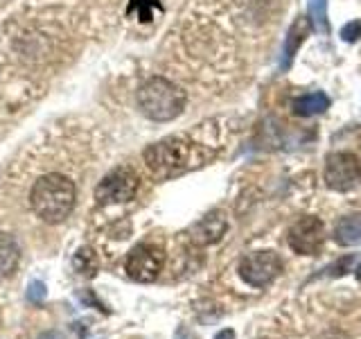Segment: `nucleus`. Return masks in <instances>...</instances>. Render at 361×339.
Masks as SVG:
<instances>
[{"label":"nucleus","instance_id":"14","mask_svg":"<svg viewBox=\"0 0 361 339\" xmlns=\"http://www.w3.org/2000/svg\"><path fill=\"white\" fill-rule=\"evenodd\" d=\"M310 23L319 34H330V18H327V0H307Z\"/></svg>","mask_w":361,"mask_h":339},{"label":"nucleus","instance_id":"19","mask_svg":"<svg viewBox=\"0 0 361 339\" xmlns=\"http://www.w3.org/2000/svg\"><path fill=\"white\" fill-rule=\"evenodd\" d=\"M43 297H45V285H43V282H39V280L30 282L27 299H30L32 303H41V301H43Z\"/></svg>","mask_w":361,"mask_h":339},{"label":"nucleus","instance_id":"4","mask_svg":"<svg viewBox=\"0 0 361 339\" xmlns=\"http://www.w3.org/2000/svg\"><path fill=\"white\" fill-rule=\"evenodd\" d=\"M140 188V177L135 174L131 167H116L99 181L95 188V199L99 206H109V203H124L135 197Z\"/></svg>","mask_w":361,"mask_h":339},{"label":"nucleus","instance_id":"20","mask_svg":"<svg viewBox=\"0 0 361 339\" xmlns=\"http://www.w3.org/2000/svg\"><path fill=\"white\" fill-rule=\"evenodd\" d=\"M39 339H66L61 333H56V331H48V333H43Z\"/></svg>","mask_w":361,"mask_h":339},{"label":"nucleus","instance_id":"15","mask_svg":"<svg viewBox=\"0 0 361 339\" xmlns=\"http://www.w3.org/2000/svg\"><path fill=\"white\" fill-rule=\"evenodd\" d=\"M73 265H75V271H79L82 276L90 278L97 274V256L90 246H84L79 249V251L75 254L73 258Z\"/></svg>","mask_w":361,"mask_h":339},{"label":"nucleus","instance_id":"13","mask_svg":"<svg viewBox=\"0 0 361 339\" xmlns=\"http://www.w3.org/2000/svg\"><path fill=\"white\" fill-rule=\"evenodd\" d=\"M20 260V249L18 242L9 233L0 231V276H7L16 269Z\"/></svg>","mask_w":361,"mask_h":339},{"label":"nucleus","instance_id":"11","mask_svg":"<svg viewBox=\"0 0 361 339\" xmlns=\"http://www.w3.org/2000/svg\"><path fill=\"white\" fill-rule=\"evenodd\" d=\"M330 97H327L323 90H314V93H307L298 100H293V113L300 118H312L319 116V113H325L330 109Z\"/></svg>","mask_w":361,"mask_h":339},{"label":"nucleus","instance_id":"22","mask_svg":"<svg viewBox=\"0 0 361 339\" xmlns=\"http://www.w3.org/2000/svg\"><path fill=\"white\" fill-rule=\"evenodd\" d=\"M176 339H192L185 331H178V335H176Z\"/></svg>","mask_w":361,"mask_h":339},{"label":"nucleus","instance_id":"17","mask_svg":"<svg viewBox=\"0 0 361 339\" xmlns=\"http://www.w3.org/2000/svg\"><path fill=\"white\" fill-rule=\"evenodd\" d=\"M338 34H341V39L345 43H357L361 39V20H350V23H345Z\"/></svg>","mask_w":361,"mask_h":339},{"label":"nucleus","instance_id":"3","mask_svg":"<svg viewBox=\"0 0 361 339\" xmlns=\"http://www.w3.org/2000/svg\"><path fill=\"white\" fill-rule=\"evenodd\" d=\"M185 90L165 77H152L138 88V109L145 118L169 122L185 109Z\"/></svg>","mask_w":361,"mask_h":339},{"label":"nucleus","instance_id":"9","mask_svg":"<svg viewBox=\"0 0 361 339\" xmlns=\"http://www.w3.org/2000/svg\"><path fill=\"white\" fill-rule=\"evenodd\" d=\"M310 32H312V23H310V18H305V16H298V18L289 25L287 37H285V43H282V59H280V71H282V73L289 71V68H291L293 56L298 54L300 45L305 43V39L310 37Z\"/></svg>","mask_w":361,"mask_h":339},{"label":"nucleus","instance_id":"18","mask_svg":"<svg viewBox=\"0 0 361 339\" xmlns=\"http://www.w3.org/2000/svg\"><path fill=\"white\" fill-rule=\"evenodd\" d=\"M353 265H355V256H345V258L338 260L336 265H332L327 271H330L332 276H343L345 271H350V267H353Z\"/></svg>","mask_w":361,"mask_h":339},{"label":"nucleus","instance_id":"21","mask_svg":"<svg viewBox=\"0 0 361 339\" xmlns=\"http://www.w3.org/2000/svg\"><path fill=\"white\" fill-rule=\"evenodd\" d=\"M235 335H233V331H224V333H219L214 339H233Z\"/></svg>","mask_w":361,"mask_h":339},{"label":"nucleus","instance_id":"16","mask_svg":"<svg viewBox=\"0 0 361 339\" xmlns=\"http://www.w3.org/2000/svg\"><path fill=\"white\" fill-rule=\"evenodd\" d=\"M154 9H161L158 0H131L127 14H138L140 20H152Z\"/></svg>","mask_w":361,"mask_h":339},{"label":"nucleus","instance_id":"12","mask_svg":"<svg viewBox=\"0 0 361 339\" xmlns=\"http://www.w3.org/2000/svg\"><path fill=\"white\" fill-rule=\"evenodd\" d=\"M334 240L343 246L361 244V213L345 215V218L338 220L334 229Z\"/></svg>","mask_w":361,"mask_h":339},{"label":"nucleus","instance_id":"8","mask_svg":"<svg viewBox=\"0 0 361 339\" xmlns=\"http://www.w3.org/2000/svg\"><path fill=\"white\" fill-rule=\"evenodd\" d=\"M323 237H325V229H323V222L314 215H307V218H300L296 224L289 229V246L293 249L296 254L302 256H314L319 254V249L323 244Z\"/></svg>","mask_w":361,"mask_h":339},{"label":"nucleus","instance_id":"7","mask_svg":"<svg viewBox=\"0 0 361 339\" xmlns=\"http://www.w3.org/2000/svg\"><path fill=\"white\" fill-rule=\"evenodd\" d=\"M282 271V260L274 251L248 254L240 263V276L253 287H264Z\"/></svg>","mask_w":361,"mask_h":339},{"label":"nucleus","instance_id":"10","mask_svg":"<svg viewBox=\"0 0 361 339\" xmlns=\"http://www.w3.org/2000/svg\"><path fill=\"white\" fill-rule=\"evenodd\" d=\"M226 229H228V222H226V218L221 213H210L206 215L201 222H197L195 226H192V240H195L197 244H212L221 240V235L226 233Z\"/></svg>","mask_w":361,"mask_h":339},{"label":"nucleus","instance_id":"1","mask_svg":"<svg viewBox=\"0 0 361 339\" xmlns=\"http://www.w3.org/2000/svg\"><path fill=\"white\" fill-rule=\"evenodd\" d=\"M214 154L199 143H192L180 136H169L142 152L145 165L156 179H172L206 165Z\"/></svg>","mask_w":361,"mask_h":339},{"label":"nucleus","instance_id":"5","mask_svg":"<svg viewBox=\"0 0 361 339\" xmlns=\"http://www.w3.org/2000/svg\"><path fill=\"white\" fill-rule=\"evenodd\" d=\"M325 184L336 192H348L361 184V161L350 152H334L325 158Z\"/></svg>","mask_w":361,"mask_h":339},{"label":"nucleus","instance_id":"23","mask_svg":"<svg viewBox=\"0 0 361 339\" xmlns=\"http://www.w3.org/2000/svg\"><path fill=\"white\" fill-rule=\"evenodd\" d=\"M357 278L361 280V265H359V269H357Z\"/></svg>","mask_w":361,"mask_h":339},{"label":"nucleus","instance_id":"6","mask_svg":"<svg viewBox=\"0 0 361 339\" xmlns=\"http://www.w3.org/2000/svg\"><path fill=\"white\" fill-rule=\"evenodd\" d=\"M165 263V254L161 246L142 242L138 246L131 249V254L127 256V263H124V269H127L129 278L138 280V282H152L156 280V276L161 274Z\"/></svg>","mask_w":361,"mask_h":339},{"label":"nucleus","instance_id":"2","mask_svg":"<svg viewBox=\"0 0 361 339\" xmlns=\"http://www.w3.org/2000/svg\"><path fill=\"white\" fill-rule=\"evenodd\" d=\"M77 199L75 184L66 174H43L30 192L32 210L45 224H59L71 215Z\"/></svg>","mask_w":361,"mask_h":339}]
</instances>
